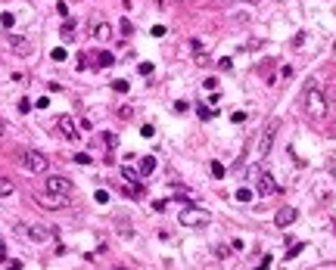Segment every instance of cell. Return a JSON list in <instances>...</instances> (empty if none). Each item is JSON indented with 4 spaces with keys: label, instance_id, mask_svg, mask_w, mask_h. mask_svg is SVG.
<instances>
[{
    "label": "cell",
    "instance_id": "obj_6",
    "mask_svg": "<svg viewBox=\"0 0 336 270\" xmlns=\"http://www.w3.org/2000/svg\"><path fill=\"white\" fill-rule=\"evenodd\" d=\"M44 189L59 192V196H69V192H72V180H69V177H59V174H50V177L44 180Z\"/></svg>",
    "mask_w": 336,
    "mask_h": 270
},
{
    "label": "cell",
    "instance_id": "obj_32",
    "mask_svg": "<svg viewBox=\"0 0 336 270\" xmlns=\"http://www.w3.org/2000/svg\"><path fill=\"white\" fill-rule=\"evenodd\" d=\"M153 71V62H140V75H149Z\"/></svg>",
    "mask_w": 336,
    "mask_h": 270
},
{
    "label": "cell",
    "instance_id": "obj_36",
    "mask_svg": "<svg viewBox=\"0 0 336 270\" xmlns=\"http://www.w3.org/2000/svg\"><path fill=\"white\" fill-rule=\"evenodd\" d=\"M246 4H258V0H246Z\"/></svg>",
    "mask_w": 336,
    "mask_h": 270
},
{
    "label": "cell",
    "instance_id": "obj_16",
    "mask_svg": "<svg viewBox=\"0 0 336 270\" xmlns=\"http://www.w3.org/2000/svg\"><path fill=\"white\" fill-rule=\"evenodd\" d=\"M112 62H116V56H112V53H100V56H97V65H100V68H109Z\"/></svg>",
    "mask_w": 336,
    "mask_h": 270
},
{
    "label": "cell",
    "instance_id": "obj_13",
    "mask_svg": "<svg viewBox=\"0 0 336 270\" xmlns=\"http://www.w3.org/2000/svg\"><path fill=\"white\" fill-rule=\"evenodd\" d=\"M153 171H156V159H153V156H143V159H140V177L153 174Z\"/></svg>",
    "mask_w": 336,
    "mask_h": 270
},
{
    "label": "cell",
    "instance_id": "obj_33",
    "mask_svg": "<svg viewBox=\"0 0 336 270\" xmlns=\"http://www.w3.org/2000/svg\"><path fill=\"white\" fill-rule=\"evenodd\" d=\"M131 112H134L131 106H122V109H119V115H122V118H131Z\"/></svg>",
    "mask_w": 336,
    "mask_h": 270
},
{
    "label": "cell",
    "instance_id": "obj_2",
    "mask_svg": "<svg viewBox=\"0 0 336 270\" xmlns=\"http://www.w3.org/2000/svg\"><path fill=\"white\" fill-rule=\"evenodd\" d=\"M19 162H22V168L31 171V174H47V171H50L47 156H44V152H37V149H22V152H19Z\"/></svg>",
    "mask_w": 336,
    "mask_h": 270
},
{
    "label": "cell",
    "instance_id": "obj_29",
    "mask_svg": "<svg viewBox=\"0 0 336 270\" xmlns=\"http://www.w3.org/2000/svg\"><path fill=\"white\" fill-rule=\"evenodd\" d=\"M231 121H234V125H240V121H246V112H234V115H231Z\"/></svg>",
    "mask_w": 336,
    "mask_h": 270
},
{
    "label": "cell",
    "instance_id": "obj_21",
    "mask_svg": "<svg viewBox=\"0 0 336 270\" xmlns=\"http://www.w3.org/2000/svg\"><path fill=\"white\" fill-rule=\"evenodd\" d=\"M112 90H116V93H128L131 87H128V81H116V84H112Z\"/></svg>",
    "mask_w": 336,
    "mask_h": 270
},
{
    "label": "cell",
    "instance_id": "obj_30",
    "mask_svg": "<svg viewBox=\"0 0 336 270\" xmlns=\"http://www.w3.org/2000/svg\"><path fill=\"white\" fill-rule=\"evenodd\" d=\"M165 205H168L165 199H156V202H153V211H165Z\"/></svg>",
    "mask_w": 336,
    "mask_h": 270
},
{
    "label": "cell",
    "instance_id": "obj_34",
    "mask_svg": "<svg viewBox=\"0 0 336 270\" xmlns=\"http://www.w3.org/2000/svg\"><path fill=\"white\" fill-rule=\"evenodd\" d=\"M268 267H271V258H268V255H265V261H261V264H258V267H255V270H268Z\"/></svg>",
    "mask_w": 336,
    "mask_h": 270
},
{
    "label": "cell",
    "instance_id": "obj_19",
    "mask_svg": "<svg viewBox=\"0 0 336 270\" xmlns=\"http://www.w3.org/2000/svg\"><path fill=\"white\" fill-rule=\"evenodd\" d=\"M218 68H221V71H231V68H234V59H231V56H224V59H218Z\"/></svg>",
    "mask_w": 336,
    "mask_h": 270
},
{
    "label": "cell",
    "instance_id": "obj_3",
    "mask_svg": "<svg viewBox=\"0 0 336 270\" xmlns=\"http://www.w3.org/2000/svg\"><path fill=\"white\" fill-rule=\"evenodd\" d=\"M177 220H181L184 227H209L212 214H209L206 208H199V205H187V208L177 214Z\"/></svg>",
    "mask_w": 336,
    "mask_h": 270
},
{
    "label": "cell",
    "instance_id": "obj_8",
    "mask_svg": "<svg viewBox=\"0 0 336 270\" xmlns=\"http://www.w3.org/2000/svg\"><path fill=\"white\" fill-rule=\"evenodd\" d=\"M255 192H258V196H274V192H280V186L274 183L271 174H258V180H255Z\"/></svg>",
    "mask_w": 336,
    "mask_h": 270
},
{
    "label": "cell",
    "instance_id": "obj_24",
    "mask_svg": "<svg viewBox=\"0 0 336 270\" xmlns=\"http://www.w3.org/2000/svg\"><path fill=\"white\" fill-rule=\"evenodd\" d=\"M0 22H4V28H13L16 19H13V13H4V16H0Z\"/></svg>",
    "mask_w": 336,
    "mask_h": 270
},
{
    "label": "cell",
    "instance_id": "obj_9",
    "mask_svg": "<svg viewBox=\"0 0 336 270\" xmlns=\"http://www.w3.org/2000/svg\"><path fill=\"white\" fill-rule=\"evenodd\" d=\"M50 236H53V230H50V227H44V224L28 227V233H25V239H31V242H47Z\"/></svg>",
    "mask_w": 336,
    "mask_h": 270
},
{
    "label": "cell",
    "instance_id": "obj_31",
    "mask_svg": "<svg viewBox=\"0 0 336 270\" xmlns=\"http://www.w3.org/2000/svg\"><path fill=\"white\" fill-rule=\"evenodd\" d=\"M140 134H143V137H153L156 131H153V125H143V128H140Z\"/></svg>",
    "mask_w": 336,
    "mask_h": 270
},
{
    "label": "cell",
    "instance_id": "obj_27",
    "mask_svg": "<svg viewBox=\"0 0 336 270\" xmlns=\"http://www.w3.org/2000/svg\"><path fill=\"white\" fill-rule=\"evenodd\" d=\"M302 249H305V246H302V242H299V246H293V249H289V252H286V261H289V258H296V255H299V252H302Z\"/></svg>",
    "mask_w": 336,
    "mask_h": 270
},
{
    "label": "cell",
    "instance_id": "obj_22",
    "mask_svg": "<svg viewBox=\"0 0 336 270\" xmlns=\"http://www.w3.org/2000/svg\"><path fill=\"white\" fill-rule=\"evenodd\" d=\"M119 31H122V34H131V31H134V25H131L128 19H122V22H119Z\"/></svg>",
    "mask_w": 336,
    "mask_h": 270
},
{
    "label": "cell",
    "instance_id": "obj_23",
    "mask_svg": "<svg viewBox=\"0 0 336 270\" xmlns=\"http://www.w3.org/2000/svg\"><path fill=\"white\" fill-rule=\"evenodd\" d=\"M100 137H103V146H106V149L116 146V137H112V134H100Z\"/></svg>",
    "mask_w": 336,
    "mask_h": 270
},
{
    "label": "cell",
    "instance_id": "obj_17",
    "mask_svg": "<svg viewBox=\"0 0 336 270\" xmlns=\"http://www.w3.org/2000/svg\"><path fill=\"white\" fill-rule=\"evenodd\" d=\"M209 171H212V177H224V174H228L221 162H212V165H209Z\"/></svg>",
    "mask_w": 336,
    "mask_h": 270
},
{
    "label": "cell",
    "instance_id": "obj_28",
    "mask_svg": "<svg viewBox=\"0 0 336 270\" xmlns=\"http://www.w3.org/2000/svg\"><path fill=\"white\" fill-rule=\"evenodd\" d=\"M50 56H53V59H56V62H62V59H65V50H62V47H56V50H53V53H50Z\"/></svg>",
    "mask_w": 336,
    "mask_h": 270
},
{
    "label": "cell",
    "instance_id": "obj_26",
    "mask_svg": "<svg viewBox=\"0 0 336 270\" xmlns=\"http://www.w3.org/2000/svg\"><path fill=\"white\" fill-rule=\"evenodd\" d=\"M237 199H240V202H249L252 192H249V189H237Z\"/></svg>",
    "mask_w": 336,
    "mask_h": 270
},
{
    "label": "cell",
    "instance_id": "obj_15",
    "mask_svg": "<svg viewBox=\"0 0 336 270\" xmlns=\"http://www.w3.org/2000/svg\"><path fill=\"white\" fill-rule=\"evenodd\" d=\"M13 189H16V186H13V180H10V177H0V199L13 196Z\"/></svg>",
    "mask_w": 336,
    "mask_h": 270
},
{
    "label": "cell",
    "instance_id": "obj_1",
    "mask_svg": "<svg viewBox=\"0 0 336 270\" xmlns=\"http://www.w3.org/2000/svg\"><path fill=\"white\" fill-rule=\"evenodd\" d=\"M305 112L311 118H327V96L318 84H308L305 87Z\"/></svg>",
    "mask_w": 336,
    "mask_h": 270
},
{
    "label": "cell",
    "instance_id": "obj_14",
    "mask_svg": "<svg viewBox=\"0 0 336 270\" xmlns=\"http://www.w3.org/2000/svg\"><path fill=\"white\" fill-rule=\"evenodd\" d=\"M122 177H125L128 183H134V186H140V171H134L131 165H125V168H122Z\"/></svg>",
    "mask_w": 336,
    "mask_h": 270
},
{
    "label": "cell",
    "instance_id": "obj_25",
    "mask_svg": "<svg viewBox=\"0 0 336 270\" xmlns=\"http://www.w3.org/2000/svg\"><path fill=\"white\" fill-rule=\"evenodd\" d=\"M75 165H91V156H84V152H78V156H75Z\"/></svg>",
    "mask_w": 336,
    "mask_h": 270
},
{
    "label": "cell",
    "instance_id": "obj_18",
    "mask_svg": "<svg viewBox=\"0 0 336 270\" xmlns=\"http://www.w3.org/2000/svg\"><path fill=\"white\" fill-rule=\"evenodd\" d=\"M199 118H203V121H212V118H215L212 106H199Z\"/></svg>",
    "mask_w": 336,
    "mask_h": 270
},
{
    "label": "cell",
    "instance_id": "obj_35",
    "mask_svg": "<svg viewBox=\"0 0 336 270\" xmlns=\"http://www.w3.org/2000/svg\"><path fill=\"white\" fill-rule=\"evenodd\" d=\"M4 134H7V125H4V118H0V140H4Z\"/></svg>",
    "mask_w": 336,
    "mask_h": 270
},
{
    "label": "cell",
    "instance_id": "obj_12",
    "mask_svg": "<svg viewBox=\"0 0 336 270\" xmlns=\"http://www.w3.org/2000/svg\"><path fill=\"white\" fill-rule=\"evenodd\" d=\"M94 37H97V41H109V37H112V25L109 22H97L94 25Z\"/></svg>",
    "mask_w": 336,
    "mask_h": 270
},
{
    "label": "cell",
    "instance_id": "obj_11",
    "mask_svg": "<svg viewBox=\"0 0 336 270\" xmlns=\"http://www.w3.org/2000/svg\"><path fill=\"white\" fill-rule=\"evenodd\" d=\"M296 217H299V211H296V208H289V205H286V208H280V211H277V214H274V224H277V227H280V230H286V227H289V224H293V220H296Z\"/></svg>",
    "mask_w": 336,
    "mask_h": 270
},
{
    "label": "cell",
    "instance_id": "obj_20",
    "mask_svg": "<svg viewBox=\"0 0 336 270\" xmlns=\"http://www.w3.org/2000/svg\"><path fill=\"white\" fill-rule=\"evenodd\" d=\"M94 199H97L100 205H106V202H109V192H106V189H97V192H94Z\"/></svg>",
    "mask_w": 336,
    "mask_h": 270
},
{
    "label": "cell",
    "instance_id": "obj_4",
    "mask_svg": "<svg viewBox=\"0 0 336 270\" xmlns=\"http://www.w3.org/2000/svg\"><path fill=\"white\" fill-rule=\"evenodd\" d=\"M34 202L44 205V208H65V205H69V196H59V192L41 189V192H34Z\"/></svg>",
    "mask_w": 336,
    "mask_h": 270
},
{
    "label": "cell",
    "instance_id": "obj_39",
    "mask_svg": "<svg viewBox=\"0 0 336 270\" xmlns=\"http://www.w3.org/2000/svg\"><path fill=\"white\" fill-rule=\"evenodd\" d=\"M333 50H336V44H333Z\"/></svg>",
    "mask_w": 336,
    "mask_h": 270
},
{
    "label": "cell",
    "instance_id": "obj_10",
    "mask_svg": "<svg viewBox=\"0 0 336 270\" xmlns=\"http://www.w3.org/2000/svg\"><path fill=\"white\" fill-rule=\"evenodd\" d=\"M10 47L19 56H28L31 53V41H28V37H22V34H10Z\"/></svg>",
    "mask_w": 336,
    "mask_h": 270
},
{
    "label": "cell",
    "instance_id": "obj_7",
    "mask_svg": "<svg viewBox=\"0 0 336 270\" xmlns=\"http://www.w3.org/2000/svg\"><path fill=\"white\" fill-rule=\"evenodd\" d=\"M56 128H59V134H62L65 140H78V125H75L72 115H59V118H56Z\"/></svg>",
    "mask_w": 336,
    "mask_h": 270
},
{
    "label": "cell",
    "instance_id": "obj_38",
    "mask_svg": "<svg viewBox=\"0 0 336 270\" xmlns=\"http://www.w3.org/2000/svg\"><path fill=\"white\" fill-rule=\"evenodd\" d=\"M0 261H4V255H0Z\"/></svg>",
    "mask_w": 336,
    "mask_h": 270
},
{
    "label": "cell",
    "instance_id": "obj_37",
    "mask_svg": "<svg viewBox=\"0 0 336 270\" xmlns=\"http://www.w3.org/2000/svg\"><path fill=\"white\" fill-rule=\"evenodd\" d=\"M10 270H19V264H16V267H10Z\"/></svg>",
    "mask_w": 336,
    "mask_h": 270
},
{
    "label": "cell",
    "instance_id": "obj_5",
    "mask_svg": "<svg viewBox=\"0 0 336 270\" xmlns=\"http://www.w3.org/2000/svg\"><path fill=\"white\" fill-rule=\"evenodd\" d=\"M277 131H280V121H277V118H271V121H268V128H265V134H261V140H258V152H261V156H268V152H271Z\"/></svg>",
    "mask_w": 336,
    "mask_h": 270
}]
</instances>
